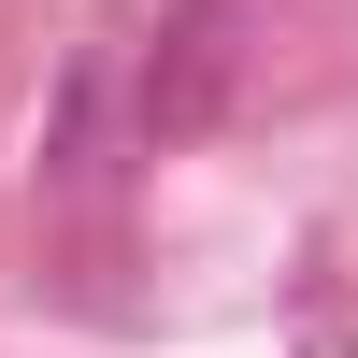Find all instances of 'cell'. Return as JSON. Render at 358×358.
Segmentation results:
<instances>
[{"label": "cell", "mask_w": 358, "mask_h": 358, "mask_svg": "<svg viewBox=\"0 0 358 358\" xmlns=\"http://www.w3.org/2000/svg\"><path fill=\"white\" fill-rule=\"evenodd\" d=\"M215 101H229V15H187V29L158 43V72H143V143L201 129Z\"/></svg>", "instance_id": "1"}, {"label": "cell", "mask_w": 358, "mask_h": 358, "mask_svg": "<svg viewBox=\"0 0 358 358\" xmlns=\"http://www.w3.org/2000/svg\"><path fill=\"white\" fill-rule=\"evenodd\" d=\"M101 101H115V57H72V86H57V143H43V187H101Z\"/></svg>", "instance_id": "2"}]
</instances>
